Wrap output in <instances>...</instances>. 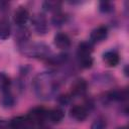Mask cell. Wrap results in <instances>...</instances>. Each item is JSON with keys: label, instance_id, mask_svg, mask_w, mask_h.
<instances>
[{"label": "cell", "instance_id": "obj_10", "mask_svg": "<svg viewBox=\"0 0 129 129\" xmlns=\"http://www.w3.org/2000/svg\"><path fill=\"white\" fill-rule=\"evenodd\" d=\"M29 35L30 34H29L28 29L26 27H24V26H20L18 28V30L16 31V33H15V38H16L17 42L20 44V46H21V45L27 43Z\"/></svg>", "mask_w": 129, "mask_h": 129}, {"label": "cell", "instance_id": "obj_23", "mask_svg": "<svg viewBox=\"0 0 129 129\" xmlns=\"http://www.w3.org/2000/svg\"><path fill=\"white\" fill-rule=\"evenodd\" d=\"M9 123H7L5 120H0V129H8Z\"/></svg>", "mask_w": 129, "mask_h": 129}, {"label": "cell", "instance_id": "obj_18", "mask_svg": "<svg viewBox=\"0 0 129 129\" xmlns=\"http://www.w3.org/2000/svg\"><path fill=\"white\" fill-rule=\"evenodd\" d=\"M106 127H107L106 120L104 118H98L92 123L90 129H106Z\"/></svg>", "mask_w": 129, "mask_h": 129}, {"label": "cell", "instance_id": "obj_5", "mask_svg": "<svg viewBox=\"0 0 129 129\" xmlns=\"http://www.w3.org/2000/svg\"><path fill=\"white\" fill-rule=\"evenodd\" d=\"M108 35V28L105 25H101L98 26L97 28H95L90 35V40L93 43H98L103 41Z\"/></svg>", "mask_w": 129, "mask_h": 129}, {"label": "cell", "instance_id": "obj_14", "mask_svg": "<svg viewBox=\"0 0 129 129\" xmlns=\"http://www.w3.org/2000/svg\"><path fill=\"white\" fill-rule=\"evenodd\" d=\"M61 3L59 1H55V0H47L45 2H43L42 6L45 10L47 11H53V12H59V8H60Z\"/></svg>", "mask_w": 129, "mask_h": 129}, {"label": "cell", "instance_id": "obj_8", "mask_svg": "<svg viewBox=\"0 0 129 129\" xmlns=\"http://www.w3.org/2000/svg\"><path fill=\"white\" fill-rule=\"evenodd\" d=\"M87 82L84 79H77L72 85V93L76 96H82L87 92Z\"/></svg>", "mask_w": 129, "mask_h": 129}, {"label": "cell", "instance_id": "obj_17", "mask_svg": "<svg viewBox=\"0 0 129 129\" xmlns=\"http://www.w3.org/2000/svg\"><path fill=\"white\" fill-rule=\"evenodd\" d=\"M110 98L112 100H115V101H122V100H125L127 98V91L124 90V91H114L110 94Z\"/></svg>", "mask_w": 129, "mask_h": 129}, {"label": "cell", "instance_id": "obj_9", "mask_svg": "<svg viewBox=\"0 0 129 129\" xmlns=\"http://www.w3.org/2000/svg\"><path fill=\"white\" fill-rule=\"evenodd\" d=\"M103 59L106 62V64L108 67H111V68L116 67L120 61L119 54L117 52H115V51H112V50L105 52L104 55H103Z\"/></svg>", "mask_w": 129, "mask_h": 129}, {"label": "cell", "instance_id": "obj_12", "mask_svg": "<svg viewBox=\"0 0 129 129\" xmlns=\"http://www.w3.org/2000/svg\"><path fill=\"white\" fill-rule=\"evenodd\" d=\"M79 63L84 69H89L93 64V57L91 53H80L78 54Z\"/></svg>", "mask_w": 129, "mask_h": 129}, {"label": "cell", "instance_id": "obj_2", "mask_svg": "<svg viewBox=\"0 0 129 129\" xmlns=\"http://www.w3.org/2000/svg\"><path fill=\"white\" fill-rule=\"evenodd\" d=\"M21 51L23 54L30 57H40V58H49L51 54L50 47L42 42H33L25 43L21 45Z\"/></svg>", "mask_w": 129, "mask_h": 129}, {"label": "cell", "instance_id": "obj_22", "mask_svg": "<svg viewBox=\"0 0 129 129\" xmlns=\"http://www.w3.org/2000/svg\"><path fill=\"white\" fill-rule=\"evenodd\" d=\"M3 103H4V105L6 107H8V106H12L13 103H14V101H13V98L10 95L5 94V96H4V102Z\"/></svg>", "mask_w": 129, "mask_h": 129}, {"label": "cell", "instance_id": "obj_20", "mask_svg": "<svg viewBox=\"0 0 129 129\" xmlns=\"http://www.w3.org/2000/svg\"><path fill=\"white\" fill-rule=\"evenodd\" d=\"M99 8L102 12L107 13V12H110L113 9V5L109 1H101L100 4H99Z\"/></svg>", "mask_w": 129, "mask_h": 129}, {"label": "cell", "instance_id": "obj_11", "mask_svg": "<svg viewBox=\"0 0 129 129\" xmlns=\"http://www.w3.org/2000/svg\"><path fill=\"white\" fill-rule=\"evenodd\" d=\"M47 117H48V119H49V121H50L51 123L56 124V123H59V122L63 119L64 113H63V111H62L61 109L56 108V109L50 110V111L47 113Z\"/></svg>", "mask_w": 129, "mask_h": 129}, {"label": "cell", "instance_id": "obj_15", "mask_svg": "<svg viewBox=\"0 0 129 129\" xmlns=\"http://www.w3.org/2000/svg\"><path fill=\"white\" fill-rule=\"evenodd\" d=\"M26 118L24 117H16L13 118L10 122H9V127L11 129H22L23 127L26 126Z\"/></svg>", "mask_w": 129, "mask_h": 129}, {"label": "cell", "instance_id": "obj_1", "mask_svg": "<svg viewBox=\"0 0 129 129\" xmlns=\"http://www.w3.org/2000/svg\"><path fill=\"white\" fill-rule=\"evenodd\" d=\"M33 88L36 95L42 99H49L55 92L57 84L53 77L48 73H42L36 76L33 81Z\"/></svg>", "mask_w": 129, "mask_h": 129}, {"label": "cell", "instance_id": "obj_19", "mask_svg": "<svg viewBox=\"0 0 129 129\" xmlns=\"http://www.w3.org/2000/svg\"><path fill=\"white\" fill-rule=\"evenodd\" d=\"M10 86V80L9 78L4 74V73H0V89L5 91L9 88Z\"/></svg>", "mask_w": 129, "mask_h": 129}, {"label": "cell", "instance_id": "obj_16", "mask_svg": "<svg viewBox=\"0 0 129 129\" xmlns=\"http://www.w3.org/2000/svg\"><path fill=\"white\" fill-rule=\"evenodd\" d=\"M92 50H93V46H92L91 42H88V41H83L78 46V54H80V53H92Z\"/></svg>", "mask_w": 129, "mask_h": 129}, {"label": "cell", "instance_id": "obj_13", "mask_svg": "<svg viewBox=\"0 0 129 129\" xmlns=\"http://www.w3.org/2000/svg\"><path fill=\"white\" fill-rule=\"evenodd\" d=\"M11 32L9 22L5 19L0 20V39H6L9 37Z\"/></svg>", "mask_w": 129, "mask_h": 129}, {"label": "cell", "instance_id": "obj_7", "mask_svg": "<svg viewBox=\"0 0 129 129\" xmlns=\"http://www.w3.org/2000/svg\"><path fill=\"white\" fill-rule=\"evenodd\" d=\"M54 44L60 49H67L71 45V39L64 32H58L54 36Z\"/></svg>", "mask_w": 129, "mask_h": 129}, {"label": "cell", "instance_id": "obj_4", "mask_svg": "<svg viewBox=\"0 0 129 129\" xmlns=\"http://www.w3.org/2000/svg\"><path fill=\"white\" fill-rule=\"evenodd\" d=\"M28 19H29V12L25 7L20 6L15 10L14 15H13V20H14V23L18 27L24 26L26 22L28 21Z\"/></svg>", "mask_w": 129, "mask_h": 129}, {"label": "cell", "instance_id": "obj_21", "mask_svg": "<svg viewBox=\"0 0 129 129\" xmlns=\"http://www.w3.org/2000/svg\"><path fill=\"white\" fill-rule=\"evenodd\" d=\"M64 20H66V17L60 12H56L52 17V22L54 25H61L64 22Z\"/></svg>", "mask_w": 129, "mask_h": 129}, {"label": "cell", "instance_id": "obj_6", "mask_svg": "<svg viewBox=\"0 0 129 129\" xmlns=\"http://www.w3.org/2000/svg\"><path fill=\"white\" fill-rule=\"evenodd\" d=\"M70 115L77 121H84L88 116V111L84 106L76 105L73 106L70 110Z\"/></svg>", "mask_w": 129, "mask_h": 129}, {"label": "cell", "instance_id": "obj_3", "mask_svg": "<svg viewBox=\"0 0 129 129\" xmlns=\"http://www.w3.org/2000/svg\"><path fill=\"white\" fill-rule=\"evenodd\" d=\"M32 26L34 28V30L38 33V34H45L47 29H48V26H47V21H46V18L43 14L41 13H38V14H35L33 17H32Z\"/></svg>", "mask_w": 129, "mask_h": 129}]
</instances>
